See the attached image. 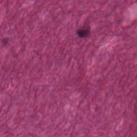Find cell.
<instances>
[{
  "label": "cell",
  "instance_id": "cell-1",
  "mask_svg": "<svg viewBox=\"0 0 137 137\" xmlns=\"http://www.w3.org/2000/svg\"><path fill=\"white\" fill-rule=\"evenodd\" d=\"M89 29H88L86 28H82L80 30H79L78 32V35L81 37H86L87 35H89Z\"/></svg>",
  "mask_w": 137,
  "mask_h": 137
}]
</instances>
